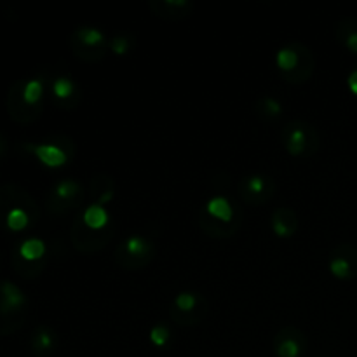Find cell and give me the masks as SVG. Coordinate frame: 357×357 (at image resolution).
I'll return each mask as SVG.
<instances>
[{
	"instance_id": "cell-18",
	"label": "cell",
	"mask_w": 357,
	"mask_h": 357,
	"mask_svg": "<svg viewBox=\"0 0 357 357\" xmlns=\"http://www.w3.org/2000/svg\"><path fill=\"white\" fill-rule=\"evenodd\" d=\"M197 222L201 230L204 232V236L211 237V239H230V237H234L239 232L241 225H243V220L222 222V220L213 218V216L208 215L202 208L199 209L197 213Z\"/></svg>"
},
{
	"instance_id": "cell-4",
	"label": "cell",
	"mask_w": 357,
	"mask_h": 357,
	"mask_svg": "<svg viewBox=\"0 0 357 357\" xmlns=\"http://www.w3.org/2000/svg\"><path fill=\"white\" fill-rule=\"evenodd\" d=\"M26 295L13 281L0 279V337L14 335L24 324L28 316Z\"/></svg>"
},
{
	"instance_id": "cell-27",
	"label": "cell",
	"mask_w": 357,
	"mask_h": 357,
	"mask_svg": "<svg viewBox=\"0 0 357 357\" xmlns=\"http://www.w3.org/2000/svg\"><path fill=\"white\" fill-rule=\"evenodd\" d=\"M171 340V330L166 326V324H155V326L150 330V342H152L155 347L162 349L169 344Z\"/></svg>"
},
{
	"instance_id": "cell-14",
	"label": "cell",
	"mask_w": 357,
	"mask_h": 357,
	"mask_svg": "<svg viewBox=\"0 0 357 357\" xmlns=\"http://www.w3.org/2000/svg\"><path fill=\"white\" fill-rule=\"evenodd\" d=\"M51 101L61 110H73L82 101V89L70 75H56L47 82Z\"/></svg>"
},
{
	"instance_id": "cell-26",
	"label": "cell",
	"mask_w": 357,
	"mask_h": 357,
	"mask_svg": "<svg viewBox=\"0 0 357 357\" xmlns=\"http://www.w3.org/2000/svg\"><path fill=\"white\" fill-rule=\"evenodd\" d=\"M135 44H136V40L132 35L119 33V35H114V37L110 38V51L114 52L115 56H126L132 51Z\"/></svg>"
},
{
	"instance_id": "cell-29",
	"label": "cell",
	"mask_w": 357,
	"mask_h": 357,
	"mask_svg": "<svg viewBox=\"0 0 357 357\" xmlns=\"http://www.w3.org/2000/svg\"><path fill=\"white\" fill-rule=\"evenodd\" d=\"M7 152H9V143H7L6 136L0 132V159H3L7 155Z\"/></svg>"
},
{
	"instance_id": "cell-3",
	"label": "cell",
	"mask_w": 357,
	"mask_h": 357,
	"mask_svg": "<svg viewBox=\"0 0 357 357\" xmlns=\"http://www.w3.org/2000/svg\"><path fill=\"white\" fill-rule=\"evenodd\" d=\"M316 56L309 45L298 40L288 42L275 52V66L282 80L291 86H302L316 72Z\"/></svg>"
},
{
	"instance_id": "cell-20",
	"label": "cell",
	"mask_w": 357,
	"mask_h": 357,
	"mask_svg": "<svg viewBox=\"0 0 357 357\" xmlns=\"http://www.w3.org/2000/svg\"><path fill=\"white\" fill-rule=\"evenodd\" d=\"M30 349L35 357H51L58 349V335L47 324H38L30 335Z\"/></svg>"
},
{
	"instance_id": "cell-5",
	"label": "cell",
	"mask_w": 357,
	"mask_h": 357,
	"mask_svg": "<svg viewBox=\"0 0 357 357\" xmlns=\"http://www.w3.org/2000/svg\"><path fill=\"white\" fill-rule=\"evenodd\" d=\"M68 47L77 59L84 63H100L110 51V38L100 28L82 24L70 31Z\"/></svg>"
},
{
	"instance_id": "cell-28",
	"label": "cell",
	"mask_w": 357,
	"mask_h": 357,
	"mask_svg": "<svg viewBox=\"0 0 357 357\" xmlns=\"http://www.w3.org/2000/svg\"><path fill=\"white\" fill-rule=\"evenodd\" d=\"M347 86L349 89H351V93L354 94V96H357V68H354L351 73H349Z\"/></svg>"
},
{
	"instance_id": "cell-9",
	"label": "cell",
	"mask_w": 357,
	"mask_h": 357,
	"mask_svg": "<svg viewBox=\"0 0 357 357\" xmlns=\"http://www.w3.org/2000/svg\"><path fill=\"white\" fill-rule=\"evenodd\" d=\"M115 229H117V225L114 222L103 229H93L84 222L79 211L73 218L72 227H70V241L79 253L96 255L110 244L112 237L115 236Z\"/></svg>"
},
{
	"instance_id": "cell-1",
	"label": "cell",
	"mask_w": 357,
	"mask_h": 357,
	"mask_svg": "<svg viewBox=\"0 0 357 357\" xmlns=\"http://www.w3.org/2000/svg\"><path fill=\"white\" fill-rule=\"evenodd\" d=\"M40 218V206L21 185L9 181L0 185V229L23 232Z\"/></svg>"
},
{
	"instance_id": "cell-8",
	"label": "cell",
	"mask_w": 357,
	"mask_h": 357,
	"mask_svg": "<svg viewBox=\"0 0 357 357\" xmlns=\"http://www.w3.org/2000/svg\"><path fill=\"white\" fill-rule=\"evenodd\" d=\"M155 258V244L152 239L145 236H132L126 237L114 251V260L124 271H142L149 267Z\"/></svg>"
},
{
	"instance_id": "cell-17",
	"label": "cell",
	"mask_w": 357,
	"mask_h": 357,
	"mask_svg": "<svg viewBox=\"0 0 357 357\" xmlns=\"http://www.w3.org/2000/svg\"><path fill=\"white\" fill-rule=\"evenodd\" d=\"M146 7L153 16L169 23L188 20L195 10L194 2L190 0H149Z\"/></svg>"
},
{
	"instance_id": "cell-11",
	"label": "cell",
	"mask_w": 357,
	"mask_h": 357,
	"mask_svg": "<svg viewBox=\"0 0 357 357\" xmlns=\"http://www.w3.org/2000/svg\"><path fill=\"white\" fill-rule=\"evenodd\" d=\"M209 312V303L202 293L181 291L171 302L167 314L171 321L183 328H192L201 324Z\"/></svg>"
},
{
	"instance_id": "cell-13",
	"label": "cell",
	"mask_w": 357,
	"mask_h": 357,
	"mask_svg": "<svg viewBox=\"0 0 357 357\" xmlns=\"http://www.w3.org/2000/svg\"><path fill=\"white\" fill-rule=\"evenodd\" d=\"M237 197L250 206H264L272 201L278 192V183L265 173L246 174L237 181Z\"/></svg>"
},
{
	"instance_id": "cell-2",
	"label": "cell",
	"mask_w": 357,
	"mask_h": 357,
	"mask_svg": "<svg viewBox=\"0 0 357 357\" xmlns=\"http://www.w3.org/2000/svg\"><path fill=\"white\" fill-rule=\"evenodd\" d=\"M45 93H47V80L44 75L14 80L9 86L6 98L9 117L21 126L33 124L40 119L42 110H44Z\"/></svg>"
},
{
	"instance_id": "cell-10",
	"label": "cell",
	"mask_w": 357,
	"mask_h": 357,
	"mask_svg": "<svg viewBox=\"0 0 357 357\" xmlns=\"http://www.w3.org/2000/svg\"><path fill=\"white\" fill-rule=\"evenodd\" d=\"M24 150L49 169L63 167L75 155V143L70 136L56 135L42 143H26Z\"/></svg>"
},
{
	"instance_id": "cell-19",
	"label": "cell",
	"mask_w": 357,
	"mask_h": 357,
	"mask_svg": "<svg viewBox=\"0 0 357 357\" xmlns=\"http://www.w3.org/2000/svg\"><path fill=\"white\" fill-rule=\"evenodd\" d=\"M115 195V181L110 174L98 173L89 180V187H87V197H89V204L100 206L105 208L107 202H110Z\"/></svg>"
},
{
	"instance_id": "cell-21",
	"label": "cell",
	"mask_w": 357,
	"mask_h": 357,
	"mask_svg": "<svg viewBox=\"0 0 357 357\" xmlns=\"http://www.w3.org/2000/svg\"><path fill=\"white\" fill-rule=\"evenodd\" d=\"M202 209L213 218L222 220V222H234V220L244 218L243 209L236 204V201L225 197V195H215V197L208 199Z\"/></svg>"
},
{
	"instance_id": "cell-22",
	"label": "cell",
	"mask_w": 357,
	"mask_h": 357,
	"mask_svg": "<svg viewBox=\"0 0 357 357\" xmlns=\"http://www.w3.org/2000/svg\"><path fill=\"white\" fill-rule=\"evenodd\" d=\"M271 227L275 236L281 237V239H289L298 232V215H296L295 209L286 208V206L274 209L271 216Z\"/></svg>"
},
{
	"instance_id": "cell-24",
	"label": "cell",
	"mask_w": 357,
	"mask_h": 357,
	"mask_svg": "<svg viewBox=\"0 0 357 357\" xmlns=\"http://www.w3.org/2000/svg\"><path fill=\"white\" fill-rule=\"evenodd\" d=\"M255 112H257V115L260 119L271 122V121H275V119L281 117L282 112H284V108H282L281 101L275 100V98L260 96L257 100V103H255Z\"/></svg>"
},
{
	"instance_id": "cell-7",
	"label": "cell",
	"mask_w": 357,
	"mask_h": 357,
	"mask_svg": "<svg viewBox=\"0 0 357 357\" xmlns=\"http://www.w3.org/2000/svg\"><path fill=\"white\" fill-rule=\"evenodd\" d=\"M13 271L23 279H37L47 267V246L38 237L21 241L10 255Z\"/></svg>"
},
{
	"instance_id": "cell-6",
	"label": "cell",
	"mask_w": 357,
	"mask_h": 357,
	"mask_svg": "<svg viewBox=\"0 0 357 357\" xmlns=\"http://www.w3.org/2000/svg\"><path fill=\"white\" fill-rule=\"evenodd\" d=\"M281 142L291 157L309 159L321 149V136L310 122L295 119L281 129Z\"/></svg>"
},
{
	"instance_id": "cell-12",
	"label": "cell",
	"mask_w": 357,
	"mask_h": 357,
	"mask_svg": "<svg viewBox=\"0 0 357 357\" xmlns=\"http://www.w3.org/2000/svg\"><path fill=\"white\" fill-rule=\"evenodd\" d=\"M86 201V188L75 178H63L49 188L45 195V209L51 215L61 216L77 209Z\"/></svg>"
},
{
	"instance_id": "cell-25",
	"label": "cell",
	"mask_w": 357,
	"mask_h": 357,
	"mask_svg": "<svg viewBox=\"0 0 357 357\" xmlns=\"http://www.w3.org/2000/svg\"><path fill=\"white\" fill-rule=\"evenodd\" d=\"M80 215H82L84 222L93 227V229H103V227L110 225L114 222L110 213L105 208H100V206L89 204L86 209H80Z\"/></svg>"
},
{
	"instance_id": "cell-15",
	"label": "cell",
	"mask_w": 357,
	"mask_h": 357,
	"mask_svg": "<svg viewBox=\"0 0 357 357\" xmlns=\"http://www.w3.org/2000/svg\"><path fill=\"white\" fill-rule=\"evenodd\" d=\"M328 268L338 281H354L357 278V248L347 243L338 244L331 251Z\"/></svg>"
},
{
	"instance_id": "cell-16",
	"label": "cell",
	"mask_w": 357,
	"mask_h": 357,
	"mask_svg": "<svg viewBox=\"0 0 357 357\" xmlns=\"http://www.w3.org/2000/svg\"><path fill=\"white\" fill-rule=\"evenodd\" d=\"M272 345L278 357H302L305 354L307 338L296 326H284L275 333Z\"/></svg>"
},
{
	"instance_id": "cell-23",
	"label": "cell",
	"mask_w": 357,
	"mask_h": 357,
	"mask_svg": "<svg viewBox=\"0 0 357 357\" xmlns=\"http://www.w3.org/2000/svg\"><path fill=\"white\" fill-rule=\"evenodd\" d=\"M335 37L342 47L352 54H357V16H344L337 23Z\"/></svg>"
}]
</instances>
